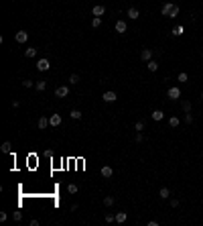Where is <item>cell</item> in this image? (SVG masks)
I'll return each instance as SVG.
<instances>
[{"instance_id":"cell-27","label":"cell","mask_w":203,"mask_h":226,"mask_svg":"<svg viewBox=\"0 0 203 226\" xmlns=\"http://www.w3.org/2000/svg\"><path fill=\"white\" fill-rule=\"evenodd\" d=\"M67 192H69V193H77V185H75V183H69V185H67Z\"/></svg>"},{"instance_id":"cell-32","label":"cell","mask_w":203,"mask_h":226,"mask_svg":"<svg viewBox=\"0 0 203 226\" xmlns=\"http://www.w3.org/2000/svg\"><path fill=\"white\" fill-rule=\"evenodd\" d=\"M12 218L16 220V222H20V220H22V214H20V212H12Z\"/></svg>"},{"instance_id":"cell-38","label":"cell","mask_w":203,"mask_h":226,"mask_svg":"<svg viewBox=\"0 0 203 226\" xmlns=\"http://www.w3.org/2000/svg\"><path fill=\"white\" fill-rule=\"evenodd\" d=\"M171 206H173V208H177V206H179V200L173 198V200H171Z\"/></svg>"},{"instance_id":"cell-21","label":"cell","mask_w":203,"mask_h":226,"mask_svg":"<svg viewBox=\"0 0 203 226\" xmlns=\"http://www.w3.org/2000/svg\"><path fill=\"white\" fill-rule=\"evenodd\" d=\"M146 67H148V71H156V69H158V63H156V61H152V59H150V61H148V65H146Z\"/></svg>"},{"instance_id":"cell-36","label":"cell","mask_w":203,"mask_h":226,"mask_svg":"<svg viewBox=\"0 0 203 226\" xmlns=\"http://www.w3.org/2000/svg\"><path fill=\"white\" fill-rule=\"evenodd\" d=\"M116 216H112V214H106V222H114Z\"/></svg>"},{"instance_id":"cell-26","label":"cell","mask_w":203,"mask_h":226,"mask_svg":"<svg viewBox=\"0 0 203 226\" xmlns=\"http://www.w3.org/2000/svg\"><path fill=\"white\" fill-rule=\"evenodd\" d=\"M104 204H106V206H114V198H112V196H106V198H104Z\"/></svg>"},{"instance_id":"cell-37","label":"cell","mask_w":203,"mask_h":226,"mask_svg":"<svg viewBox=\"0 0 203 226\" xmlns=\"http://www.w3.org/2000/svg\"><path fill=\"white\" fill-rule=\"evenodd\" d=\"M142 141H144V137H142V132H138L136 135V143H142Z\"/></svg>"},{"instance_id":"cell-24","label":"cell","mask_w":203,"mask_h":226,"mask_svg":"<svg viewBox=\"0 0 203 226\" xmlns=\"http://www.w3.org/2000/svg\"><path fill=\"white\" fill-rule=\"evenodd\" d=\"M35 88L39 90V92H43V90L47 88V82H37V84H35Z\"/></svg>"},{"instance_id":"cell-15","label":"cell","mask_w":203,"mask_h":226,"mask_svg":"<svg viewBox=\"0 0 203 226\" xmlns=\"http://www.w3.org/2000/svg\"><path fill=\"white\" fill-rule=\"evenodd\" d=\"M162 118H165L162 110H155V112H152V120H156V122H158V120H162Z\"/></svg>"},{"instance_id":"cell-29","label":"cell","mask_w":203,"mask_h":226,"mask_svg":"<svg viewBox=\"0 0 203 226\" xmlns=\"http://www.w3.org/2000/svg\"><path fill=\"white\" fill-rule=\"evenodd\" d=\"M173 35H175V37H181V35H183V27H175V29H173Z\"/></svg>"},{"instance_id":"cell-7","label":"cell","mask_w":203,"mask_h":226,"mask_svg":"<svg viewBox=\"0 0 203 226\" xmlns=\"http://www.w3.org/2000/svg\"><path fill=\"white\" fill-rule=\"evenodd\" d=\"M104 12H106V8L102 6V4H95V6L92 8V14H94V16H102Z\"/></svg>"},{"instance_id":"cell-30","label":"cell","mask_w":203,"mask_h":226,"mask_svg":"<svg viewBox=\"0 0 203 226\" xmlns=\"http://www.w3.org/2000/svg\"><path fill=\"white\" fill-rule=\"evenodd\" d=\"M181 106H183V110H185V112H191V102H187V100H185Z\"/></svg>"},{"instance_id":"cell-25","label":"cell","mask_w":203,"mask_h":226,"mask_svg":"<svg viewBox=\"0 0 203 226\" xmlns=\"http://www.w3.org/2000/svg\"><path fill=\"white\" fill-rule=\"evenodd\" d=\"M179 10H181V8H179V6L175 4V8H173V10H171V14H169V19H175L177 14H179Z\"/></svg>"},{"instance_id":"cell-1","label":"cell","mask_w":203,"mask_h":226,"mask_svg":"<svg viewBox=\"0 0 203 226\" xmlns=\"http://www.w3.org/2000/svg\"><path fill=\"white\" fill-rule=\"evenodd\" d=\"M102 100H104V102H108V104H112V102H116V100H118V96H116V92H112V90H110V92H104Z\"/></svg>"},{"instance_id":"cell-4","label":"cell","mask_w":203,"mask_h":226,"mask_svg":"<svg viewBox=\"0 0 203 226\" xmlns=\"http://www.w3.org/2000/svg\"><path fill=\"white\" fill-rule=\"evenodd\" d=\"M55 96H57V98H65V96H69V88H67V86H59V88L55 90Z\"/></svg>"},{"instance_id":"cell-19","label":"cell","mask_w":203,"mask_h":226,"mask_svg":"<svg viewBox=\"0 0 203 226\" xmlns=\"http://www.w3.org/2000/svg\"><path fill=\"white\" fill-rule=\"evenodd\" d=\"M69 84L77 86V84H79V75H77V74H71V75H69Z\"/></svg>"},{"instance_id":"cell-11","label":"cell","mask_w":203,"mask_h":226,"mask_svg":"<svg viewBox=\"0 0 203 226\" xmlns=\"http://www.w3.org/2000/svg\"><path fill=\"white\" fill-rule=\"evenodd\" d=\"M116 31H118V33H126V31H128V29H126V21H118V22H116Z\"/></svg>"},{"instance_id":"cell-14","label":"cell","mask_w":203,"mask_h":226,"mask_svg":"<svg viewBox=\"0 0 203 226\" xmlns=\"http://www.w3.org/2000/svg\"><path fill=\"white\" fill-rule=\"evenodd\" d=\"M171 196V192H169V187H161L158 190V198H162V200H167Z\"/></svg>"},{"instance_id":"cell-5","label":"cell","mask_w":203,"mask_h":226,"mask_svg":"<svg viewBox=\"0 0 203 226\" xmlns=\"http://www.w3.org/2000/svg\"><path fill=\"white\" fill-rule=\"evenodd\" d=\"M14 39H16V43H27L28 41V33H27V31H18Z\"/></svg>"},{"instance_id":"cell-22","label":"cell","mask_w":203,"mask_h":226,"mask_svg":"<svg viewBox=\"0 0 203 226\" xmlns=\"http://www.w3.org/2000/svg\"><path fill=\"white\" fill-rule=\"evenodd\" d=\"M10 147H12V145L8 143V141H4V143H2V147H0V149H2V153H10Z\"/></svg>"},{"instance_id":"cell-31","label":"cell","mask_w":203,"mask_h":226,"mask_svg":"<svg viewBox=\"0 0 203 226\" xmlns=\"http://www.w3.org/2000/svg\"><path fill=\"white\" fill-rule=\"evenodd\" d=\"M177 80H179V82H187V80H189V75L183 71V74H179V77H177Z\"/></svg>"},{"instance_id":"cell-16","label":"cell","mask_w":203,"mask_h":226,"mask_svg":"<svg viewBox=\"0 0 203 226\" xmlns=\"http://www.w3.org/2000/svg\"><path fill=\"white\" fill-rule=\"evenodd\" d=\"M126 218H128L126 212H118V214H116V222H120V224H122V222H126Z\"/></svg>"},{"instance_id":"cell-28","label":"cell","mask_w":203,"mask_h":226,"mask_svg":"<svg viewBox=\"0 0 203 226\" xmlns=\"http://www.w3.org/2000/svg\"><path fill=\"white\" fill-rule=\"evenodd\" d=\"M134 128L138 130V132H142V130H144V122H142V120H138V122L134 124Z\"/></svg>"},{"instance_id":"cell-39","label":"cell","mask_w":203,"mask_h":226,"mask_svg":"<svg viewBox=\"0 0 203 226\" xmlns=\"http://www.w3.org/2000/svg\"><path fill=\"white\" fill-rule=\"evenodd\" d=\"M201 98H203V92H201Z\"/></svg>"},{"instance_id":"cell-9","label":"cell","mask_w":203,"mask_h":226,"mask_svg":"<svg viewBox=\"0 0 203 226\" xmlns=\"http://www.w3.org/2000/svg\"><path fill=\"white\" fill-rule=\"evenodd\" d=\"M140 59L142 61H150V59H152V51H150V49H142Z\"/></svg>"},{"instance_id":"cell-35","label":"cell","mask_w":203,"mask_h":226,"mask_svg":"<svg viewBox=\"0 0 203 226\" xmlns=\"http://www.w3.org/2000/svg\"><path fill=\"white\" fill-rule=\"evenodd\" d=\"M6 218H8L6 212H0V222H6Z\"/></svg>"},{"instance_id":"cell-12","label":"cell","mask_w":203,"mask_h":226,"mask_svg":"<svg viewBox=\"0 0 203 226\" xmlns=\"http://www.w3.org/2000/svg\"><path fill=\"white\" fill-rule=\"evenodd\" d=\"M140 16V12H138V8H128V19H132V21H136Z\"/></svg>"},{"instance_id":"cell-6","label":"cell","mask_w":203,"mask_h":226,"mask_svg":"<svg viewBox=\"0 0 203 226\" xmlns=\"http://www.w3.org/2000/svg\"><path fill=\"white\" fill-rule=\"evenodd\" d=\"M173 8H175V4H173V2H167V4L162 6L161 14H162V16H169V14H171V10H173Z\"/></svg>"},{"instance_id":"cell-10","label":"cell","mask_w":203,"mask_h":226,"mask_svg":"<svg viewBox=\"0 0 203 226\" xmlns=\"http://www.w3.org/2000/svg\"><path fill=\"white\" fill-rule=\"evenodd\" d=\"M102 175H104V177H112V175H114V169H112L110 165H104V167H102Z\"/></svg>"},{"instance_id":"cell-8","label":"cell","mask_w":203,"mask_h":226,"mask_svg":"<svg viewBox=\"0 0 203 226\" xmlns=\"http://www.w3.org/2000/svg\"><path fill=\"white\" fill-rule=\"evenodd\" d=\"M49 122H51V126H59L61 124V114H51V116H49Z\"/></svg>"},{"instance_id":"cell-33","label":"cell","mask_w":203,"mask_h":226,"mask_svg":"<svg viewBox=\"0 0 203 226\" xmlns=\"http://www.w3.org/2000/svg\"><path fill=\"white\" fill-rule=\"evenodd\" d=\"M185 122H187V124L193 122V116H191V112H187V114H185Z\"/></svg>"},{"instance_id":"cell-23","label":"cell","mask_w":203,"mask_h":226,"mask_svg":"<svg viewBox=\"0 0 203 226\" xmlns=\"http://www.w3.org/2000/svg\"><path fill=\"white\" fill-rule=\"evenodd\" d=\"M169 124H171V126H179V124H181V120H179L177 116H171V118H169Z\"/></svg>"},{"instance_id":"cell-2","label":"cell","mask_w":203,"mask_h":226,"mask_svg":"<svg viewBox=\"0 0 203 226\" xmlns=\"http://www.w3.org/2000/svg\"><path fill=\"white\" fill-rule=\"evenodd\" d=\"M49 67H51V63H49L47 57H43V59H39V61H37V69H39V71H47Z\"/></svg>"},{"instance_id":"cell-3","label":"cell","mask_w":203,"mask_h":226,"mask_svg":"<svg viewBox=\"0 0 203 226\" xmlns=\"http://www.w3.org/2000/svg\"><path fill=\"white\" fill-rule=\"evenodd\" d=\"M167 96H169L171 100H177V98H181V90L177 88V86H173V88H169V92H167Z\"/></svg>"},{"instance_id":"cell-18","label":"cell","mask_w":203,"mask_h":226,"mask_svg":"<svg viewBox=\"0 0 203 226\" xmlns=\"http://www.w3.org/2000/svg\"><path fill=\"white\" fill-rule=\"evenodd\" d=\"M69 116L73 118V120H79V118H81V116H83V114H81L79 110H71V112H69Z\"/></svg>"},{"instance_id":"cell-13","label":"cell","mask_w":203,"mask_h":226,"mask_svg":"<svg viewBox=\"0 0 203 226\" xmlns=\"http://www.w3.org/2000/svg\"><path fill=\"white\" fill-rule=\"evenodd\" d=\"M37 124H39V128H43V130H45V128H47V126H49L51 122H49V118L41 116V118H39V122H37Z\"/></svg>"},{"instance_id":"cell-34","label":"cell","mask_w":203,"mask_h":226,"mask_svg":"<svg viewBox=\"0 0 203 226\" xmlns=\"http://www.w3.org/2000/svg\"><path fill=\"white\" fill-rule=\"evenodd\" d=\"M22 86H25V88H33L35 84H33V82H31V80H25V82H22Z\"/></svg>"},{"instance_id":"cell-17","label":"cell","mask_w":203,"mask_h":226,"mask_svg":"<svg viewBox=\"0 0 203 226\" xmlns=\"http://www.w3.org/2000/svg\"><path fill=\"white\" fill-rule=\"evenodd\" d=\"M35 55H37V49H35V47L25 49V57H35Z\"/></svg>"},{"instance_id":"cell-20","label":"cell","mask_w":203,"mask_h":226,"mask_svg":"<svg viewBox=\"0 0 203 226\" xmlns=\"http://www.w3.org/2000/svg\"><path fill=\"white\" fill-rule=\"evenodd\" d=\"M100 25H102V16H94V19H92V27L98 29Z\"/></svg>"}]
</instances>
